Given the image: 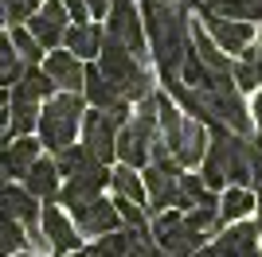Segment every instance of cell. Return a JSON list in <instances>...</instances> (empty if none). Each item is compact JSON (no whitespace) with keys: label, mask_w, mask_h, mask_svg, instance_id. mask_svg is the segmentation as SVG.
<instances>
[{"label":"cell","mask_w":262,"mask_h":257,"mask_svg":"<svg viewBox=\"0 0 262 257\" xmlns=\"http://www.w3.org/2000/svg\"><path fill=\"white\" fill-rule=\"evenodd\" d=\"M141 23L153 43V59L161 66L164 86L176 82V70L184 63L188 47H192V23L188 8L180 0H141Z\"/></svg>","instance_id":"obj_1"},{"label":"cell","mask_w":262,"mask_h":257,"mask_svg":"<svg viewBox=\"0 0 262 257\" xmlns=\"http://www.w3.org/2000/svg\"><path fill=\"white\" fill-rule=\"evenodd\" d=\"M39 148H51L55 156L75 144V133L82 125V97L78 94H55L39 109Z\"/></svg>","instance_id":"obj_2"},{"label":"cell","mask_w":262,"mask_h":257,"mask_svg":"<svg viewBox=\"0 0 262 257\" xmlns=\"http://www.w3.org/2000/svg\"><path fill=\"white\" fill-rule=\"evenodd\" d=\"M98 70L125 101H129V97H149V74L137 66V59H133L121 43L106 39V35H102V51H98Z\"/></svg>","instance_id":"obj_3"},{"label":"cell","mask_w":262,"mask_h":257,"mask_svg":"<svg viewBox=\"0 0 262 257\" xmlns=\"http://www.w3.org/2000/svg\"><path fill=\"white\" fill-rule=\"evenodd\" d=\"M106 20H110L106 39L121 43L133 59H141V55H145V35H141V20H137L133 0H114V4H110V12H106Z\"/></svg>","instance_id":"obj_4"},{"label":"cell","mask_w":262,"mask_h":257,"mask_svg":"<svg viewBox=\"0 0 262 257\" xmlns=\"http://www.w3.org/2000/svg\"><path fill=\"white\" fill-rule=\"evenodd\" d=\"M164 148L172 152V160L180 164V168H196V164L204 160V152H208V128L200 125L196 117H184L180 128L164 140Z\"/></svg>","instance_id":"obj_5"},{"label":"cell","mask_w":262,"mask_h":257,"mask_svg":"<svg viewBox=\"0 0 262 257\" xmlns=\"http://www.w3.org/2000/svg\"><path fill=\"white\" fill-rule=\"evenodd\" d=\"M204 20V32L215 43L223 55H243L254 39V23H239V20H223V16H211V12H200Z\"/></svg>","instance_id":"obj_6"},{"label":"cell","mask_w":262,"mask_h":257,"mask_svg":"<svg viewBox=\"0 0 262 257\" xmlns=\"http://www.w3.org/2000/svg\"><path fill=\"white\" fill-rule=\"evenodd\" d=\"M102 187H110V171H106V164H90L86 171H78L75 179H67V183H63V207L75 214L78 207L94 203V199L102 195Z\"/></svg>","instance_id":"obj_7"},{"label":"cell","mask_w":262,"mask_h":257,"mask_svg":"<svg viewBox=\"0 0 262 257\" xmlns=\"http://www.w3.org/2000/svg\"><path fill=\"white\" fill-rule=\"evenodd\" d=\"M39 226H43V238H47V246H51L55 257H71L78 246H82V234L75 230V222L63 214V207H43L39 211Z\"/></svg>","instance_id":"obj_8"},{"label":"cell","mask_w":262,"mask_h":257,"mask_svg":"<svg viewBox=\"0 0 262 257\" xmlns=\"http://www.w3.org/2000/svg\"><path fill=\"white\" fill-rule=\"evenodd\" d=\"M82 140H86L82 148H86L98 164H110L114 160V144H118V125L110 121V113L94 109V113L82 117Z\"/></svg>","instance_id":"obj_9"},{"label":"cell","mask_w":262,"mask_h":257,"mask_svg":"<svg viewBox=\"0 0 262 257\" xmlns=\"http://www.w3.org/2000/svg\"><path fill=\"white\" fill-rule=\"evenodd\" d=\"M71 222H75L78 234H90V238H102V234H114V230H121V218H118V207H114V199H94V203L78 207L75 214H71Z\"/></svg>","instance_id":"obj_10"},{"label":"cell","mask_w":262,"mask_h":257,"mask_svg":"<svg viewBox=\"0 0 262 257\" xmlns=\"http://www.w3.org/2000/svg\"><path fill=\"white\" fill-rule=\"evenodd\" d=\"M215 257H254L258 253V222H231L223 234L211 242Z\"/></svg>","instance_id":"obj_11"},{"label":"cell","mask_w":262,"mask_h":257,"mask_svg":"<svg viewBox=\"0 0 262 257\" xmlns=\"http://www.w3.org/2000/svg\"><path fill=\"white\" fill-rule=\"evenodd\" d=\"M39 211H43V207L35 203V199L24 191V187H16V183H0V214H4V218H12L16 226L35 230Z\"/></svg>","instance_id":"obj_12"},{"label":"cell","mask_w":262,"mask_h":257,"mask_svg":"<svg viewBox=\"0 0 262 257\" xmlns=\"http://www.w3.org/2000/svg\"><path fill=\"white\" fill-rule=\"evenodd\" d=\"M35 160H39V140L32 137H16L12 144H0V175L8 179H24Z\"/></svg>","instance_id":"obj_13"},{"label":"cell","mask_w":262,"mask_h":257,"mask_svg":"<svg viewBox=\"0 0 262 257\" xmlns=\"http://www.w3.org/2000/svg\"><path fill=\"white\" fill-rule=\"evenodd\" d=\"M82 70H86V66L78 63L71 51H51L43 59V74L55 82V90L63 86V94H78V90H82Z\"/></svg>","instance_id":"obj_14"},{"label":"cell","mask_w":262,"mask_h":257,"mask_svg":"<svg viewBox=\"0 0 262 257\" xmlns=\"http://www.w3.org/2000/svg\"><path fill=\"white\" fill-rule=\"evenodd\" d=\"M63 51H71L82 63V59H98L102 51V28L98 23H71L63 32Z\"/></svg>","instance_id":"obj_15"},{"label":"cell","mask_w":262,"mask_h":257,"mask_svg":"<svg viewBox=\"0 0 262 257\" xmlns=\"http://www.w3.org/2000/svg\"><path fill=\"white\" fill-rule=\"evenodd\" d=\"M133 238H137V230H114V234H102V238H94L90 246H78L71 257H129V249H133Z\"/></svg>","instance_id":"obj_16"},{"label":"cell","mask_w":262,"mask_h":257,"mask_svg":"<svg viewBox=\"0 0 262 257\" xmlns=\"http://www.w3.org/2000/svg\"><path fill=\"white\" fill-rule=\"evenodd\" d=\"M24 191L32 195L35 203H39V199L51 203L55 195H59V171H55V160H43V156H39V160L28 168V175H24Z\"/></svg>","instance_id":"obj_17"},{"label":"cell","mask_w":262,"mask_h":257,"mask_svg":"<svg viewBox=\"0 0 262 257\" xmlns=\"http://www.w3.org/2000/svg\"><path fill=\"white\" fill-rule=\"evenodd\" d=\"M200 12L223 16L239 23H258L262 20V0H200Z\"/></svg>","instance_id":"obj_18"},{"label":"cell","mask_w":262,"mask_h":257,"mask_svg":"<svg viewBox=\"0 0 262 257\" xmlns=\"http://www.w3.org/2000/svg\"><path fill=\"white\" fill-rule=\"evenodd\" d=\"M82 94L90 97V106H94V109H110V106H118V101H125V97L102 78L98 66H86V70H82Z\"/></svg>","instance_id":"obj_19"},{"label":"cell","mask_w":262,"mask_h":257,"mask_svg":"<svg viewBox=\"0 0 262 257\" xmlns=\"http://www.w3.org/2000/svg\"><path fill=\"white\" fill-rule=\"evenodd\" d=\"M215 211H219V222H227V226L231 222H243V218L254 211V195L247 191V187H227Z\"/></svg>","instance_id":"obj_20"},{"label":"cell","mask_w":262,"mask_h":257,"mask_svg":"<svg viewBox=\"0 0 262 257\" xmlns=\"http://www.w3.org/2000/svg\"><path fill=\"white\" fill-rule=\"evenodd\" d=\"M110 183H114V195H118V199H129V203H137V207L149 203V199H145V183H141V175H137V168H125V164H121L118 171H110Z\"/></svg>","instance_id":"obj_21"},{"label":"cell","mask_w":262,"mask_h":257,"mask_svg":"<svg viewBox=\"0 0 262 257\" xmlns=\"http://www.w3.org/2000/svg\"><path fill=\"white\" fill-rule=\"evenodd\" d=\"M90 164H98V160H94L82 144H71V148H63L59 156H55V171H59V175H67V179H75L78 171H86Z\"/></svg>","instance_id":"obj_22"},{"label":"cell","mask_w":262,"mask_h":257,"mask_svg":"<svg viewBox=\"0 0 262 257\" xmlns=\"http://www.w3.org/2000/svg\"><path fill=\"white\" fill-rule=\"evenodd\" d=\"M24 28H28V35H32V39L39 43L43 51H51V47H59V43H63V28H59V23H51V20H43L39 12H35V16L24 23Z\"/></svg>","instance_id":"obj_23"},{"label":"cell","mask_w":262,"mask_h":257,"mask_svg":"<svg viewBox=\"0 0 262 257\" xmlns=\"http://www.w3.org/2000/svg\"><path fill=\"white\" fill-rule=\"evenodd\" d=\"M20 74H24L20 55H16V47H12L8 35H0V86H16Z\"/></svg>","instance_id":"obj_24"},{"label":"cell","mask_w":262,"mask_h":257,"mask_svg":"<svg viewBox=\"0 0 262 257\" xmlns=\"http://www.w3.org/2000/svg\"><path fill=\"white\" fill-rule=\"evenodd\" d=\"M8 39H12V47H16V55H20L24 66H39V63H43V47L28 35V28H12Z\"/></svg>","instance_id":"obj_25"},{"label":"cell","mask_w":262,"mask_h":257,"mask_svg":"<svg viewBox=\"0 0 262 257\" xmlns=\"http://www.w3.org/2000/svg\"><path fill=\"white\" fill-rule=\"evenodd\" d=\"M20 246H24V230L12 222V218L0 214V257H16Z\"/></svg>","instance_id":"obj_26"},{"label":"cell","mask_w":262,"mask_h":257,"mask_svg":"<svg viewBox=\"0 0 262 257\" xmlns=\"http://www.w3.org/2000/svg\"><path fill=\"white\" fill-rule=\"evenodd\" d=\"M114 207H118V218L129 226V230H145V211H141L137 203H129V199H118V195H114Z\"/></svg>","instance_id":"obj_27"},{"label":"cell","mask_w":262,"mask_h":257,"mask_svg":"<svg viewBox=\"0 0 262 257\" xmlns=\"http://www.w3.org/2000/svg\"><path fill=\"white\" fill-rule=\"evenodd\" d=\"M39 4H43V0H8L4 16H8V20L16 23V28H20V23H28V20L35 16V12H39Z\"/></svg>","instance_id":"obj_28"},{"label":"cell","mask_w":262,"mask_h":257,"mask_svg":"<svg viewBox=\"0 0 262 257\" xmlns=\"http://www.w3.org/2000/svg\"><path fill=\"white\" fill-rule=\"evenodd\" d=\"M231 78H235L239 90H254V86H258V70H254L251 63H231Z\"/></svg>","instance_id":"obj_29"},{"label":"cell","mask_w":262,"mask_h":257,"mask_svg":"<svg viewBox=\"0 0 262 257\" xmlns=\"http://www.w3.org/2000/svg\"><path fill=\"white\" fill-rule=\"evenodd\" d=\"M39 16H43V20H51V23H59V28H71V20H67V8H63V0H43V4H39Z\"/></svg>","instance_id":"obj_30"},{"label":"cell","mask_w":262,"mask_h":257,"mask_svg":"<svg viewBox=\"0 0 262 257\" xmlns=\"http://www.w3.org/2000/svg\"><path fill=\"white\" fill-rule=\"evenodd\" d=\"M63 8H67V20L71 23H86V4H82V0H63Z\"/></svg>","instance_id":"obj_31"},{"label":"cell","mask_w":262,"mask_h":257,"mask_svg":"<svg viewBox=\"0 0 262 257\" xmlns=\"http://www.w3.org/2000/svg\"><path fill=\"white\" fill-rule=\"evenodd\" d=\"M86 4V12L94 16V20H106V12H110V0H82Z\"/></svg>","instance_id":"obj_32"},{"label":"cell","mask_w":262,"mask_h":257,"mask_svg":"<svg viewBox=\"0 0 262 257\" xmlns=\"http://www.w3.org/2000/svg\"><path fill=\"white\" fill-rule=\"evenodd\" d=\"M243 63H251L254 70H258V82H262V47H254V51L247 47V51H243Z\"/></svg>","instance_id":"obj_33"},{"label":"cell","mask_w":262,"mask_h":257,"mask_svg":"<svg viewBox=\"0 0 262 257\" xmlns=\"http://www.w3.org/2000/svg\"><path fill=\"white\" fill-rule=\"evenodd\" d=\"M251 113H254V128H258V144H262V90L254 94V101H251Z\"/></svg>","instance_id":"obj_34"},{"label":"cell","mask_w":262,"mask_h":257,"mask_svg":"<svg viewBox=\"0 0 262 257\" xmlns=\"http://www.w3.org/2000/svg\"><path fill=\"white\" fill-rule=\"evenodd\" d=\"M4 101H8V94H4V86H0V109H8Z\"/></svg>","instance_id":"obj_35"},{"label":"cell","mask_w":262,"mask_h":257,"mask_svg":"<svg viewBox=\"0 0 262 257\" xmlns=\"http://www.w3.org/2000/svg\"><path fill=\"white\" fill-rule=\"evenodd\" d=\"M4 20H8V16H4V8H0V28H4Z\"/></svg>","instance_id":"obj_36"},{"label":"cell","mask_w":262,"mask_h":257,"mask_svg":"<svg viewBox=\"0 0 262 257\" xmlns=\"http://www.w3.org/2000/svg\"><path fill=\"white\" fill-rule=\"evenodd\" d=\"M16 257H35V253H16Z\"/></svg>","instance_id":"obj_37"},{"label":"cell","mask_w":262,"mask_h":257,"mask_svg":"<svg viewBox=\"0 0 262 257\" xmlns=\"http://www.w3.org/2000/svg\"><path fill=\"white\" fill-rule=\"evenodd\" d=\"M0 4H4V0H0Z\"/></svg>","instance_id":"obj_38"}]
</instances>
